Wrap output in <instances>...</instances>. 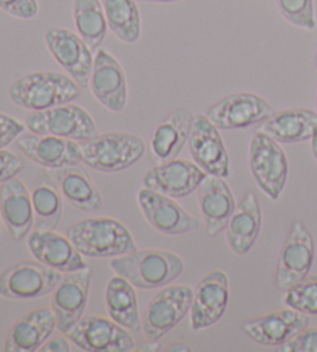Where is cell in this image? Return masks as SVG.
Wrapping results in <instances>:
<instances>
[{"mask_svg": "<svg viewBox=\"0 0 317 352\" xmlns=\"http://www.w3.org/2000/svg\"><path fill=\"white\" fill-rule=\"evenodd\" d=\"M135 349L137 351H143V352H156V351H161V346H160V343H158V340H152V338H148V340H144V342H141V343H138L137 346H135Z\"/></svg>", "mask_w": 317, "mask_h": 352, "instance_id": "ab89813d", "label": "cell"}, {"mask_svg": "<svg viewBox=\"0 0 317 352\" xmlns=\"http://www.w3.org/2000/svg\"><path fill=\"white\" fill-rule=\"evenodd\" d=\"M285 306L307 315H317V275L305 276L285 292Z\"/></svg>", "mask_w": 317, "mask_h": 352, "instance_id": "d6a6232c", "label": "cell"}, {"mask_svg": "<svg viewBox=\"0 0 317 352\" xmlns=\"http://www.w3.org/2000/svg\"><path fill=\"white\" fill-rule=\"evenodd\" d=\"M189 151L193 162L207 175L229 177V154L224 146L220 129L206 117L197 115L189 137Z\"/></svg>", "mask_w": 317, "mask_h": 352, "instance_id": "9a60e30c", "label": "cell"}, {"mask_svg": "<svg viewBox=\"0 0 317 352\" xmlns=\"http://www.w3.org/2000/svg\"><path fill=\"white\" fill-rule=\"evenodd\" d=\"M135 289L137 287L132 283L119 275L108 279L106 287V307L108 317L132 332L141 329Z\"/></svg>", "mask_w": 317, "mask_h": 352, "instance_id": "f1b7e54d", "label": "cell"}, {"mask_svg": "<svg viewBox=\"0 0 317 352\" xmlns=\"http://www.w3.org/2000/svg\"><path fill=\"white\" fill-rule=\"evenodd\" d=\"M314 65H316V70H317V53H316V58H314Z\"/></svg>", "mask_w": 317, "mask_h": 352, "instance_id": "ee69618b", "label": "cell"}, {"mask_svg": "<svg viewBox=\"0 0 317 352\" xmlns=\"http://www.w3.org/2000/svg\"><path fill=\"white\" fill-rule=\"evenodd\" d=\"M73 19L76 30L91 52H97L106 38L108 23L101 0H75Z\"/></svg>", "mask_w": 317, "mask_h": 352, "instance_id": "f546056e", "label": "cell"}, {"mask_svg": "<svg viewBox=\"0 0 317 352\" xmlns=\"http://www.w3.org/2000/svg\"><path fill=\"white\" fill-rule=\"evenodd\" d=\"M226 228L229 248L235 254H246L257 242L261 230V208L253 191L235 206Z\"/></svg>", "mask_w": 317, "mask_h": 352, "instance_id": "484cf974", "label": "cell"}, {"mask_svg": "<svg viewBox=\"0 0 317 352\" xmlns=\"http://www.w3.org/2000/svg\"><path fill=\"white\" fill-rule=\"evenodd\" d=\"M60 279V272L39 261H19L0 273V296L8 300L42 298L58 287Z\"/></svg>", "mask_w": 317, "mask_h": 352, "instance_id": "52a82bcc", "label": "cell"}, {"mask_svg": "<svg viewBox=\"0 0 317 352\" xmlns=\"http://www.w3.org/2000/svg\"><path fill=\"white\" fill-rule=\"evenodd\" d=\"M311 151H313L314 159L317 160V132L314 133V137L311 138Z\"/></svg>", "mask_w": 317, "mask_h": 352, "instance_id": "b9f144b4", "label": "cell"}, {"mask_svg": "<svg viewBox=\"0 0 317 352\" xmlns=\"http://www.w3.org/2000/svg\"><path fill=\"white\" fill-rule=\"evenodd\" d=\"M101 3L112 33L126 44H135L141 36L137 0H101Z\"/></svg>", "mask_w": 317, "mask_h": 352, "instance_id": "1f68e13d", "label": "cell"}, {"mask_svg": "<svg viewBox=\"0 0 317 352\" xmlns=\"http://www.w3.org/2000/svg\"><path fill=\"white\" fill-rule=\"evenodd\" d=\"M25 127L19 120L0 113V149H7V146L16 142L25 132Z\"/></svg>", "mask_w": 317, "mask_h": 352, "instance_id": "8d00e7d4", "label": "cell"}, {"mask_svg": "<svg viewBox=\"0 0 317 352\" xmlns=\"http://www.w3.org/2000/svg\"><path fill=\"white\" fill-rule=\"evenodd\" d=\"M139 2H152V3H169V2H178V0H139Z\"/></svg>", "mask_w": 317, "mask_h": 352, "instance_id": "7bdbcfd3", "label": "cell"}, {"mask_svg": "<svg viewBox=\"0 0 317 352\" xmlns=\"http://www.w3.org/2000/svg\"><path fill=\"white\" fill-rule=\"evenodd\" d=\"M112 270L137 289H161L172 284L183 272L185 261L166 250H137L110 261Z\"/></svg>", "mask_w": 317, "mask_h": 352, "instance_id": "7a4b0ae2", "label": "cell"}, {"mask_svg": "<svg viewBox=\"0 0 317 352\" xmlns=\"http://www.w3.org/2000/svg\"><path fill=\"white\" fill-rule=\"evenodd\" d=\"M193 289L185 284H169L161 287L149 301L143 317L145 338L160 340L191 312Z\"/></svg>", "mask_w": 317, "mask_h": 352, "instance_id": "ba28073f", "label": "cell"}, {"mask_svg": "<svg viewBox=\"0 0 317 352\" xmlns=\"http://www.w3.org/2000/svg\"><path fill=\"white\" fill-rule=\"evenodd\" d=\"M0 10L17 19L30 21L39 13L38 0H0Z\"/></svg>", "mask_w": 317, "mask_h": 352, "instance_id": "d590c367", "label": "cell"}, {"mask_svg": "<svg viewBox=\"0 0 317 352\" xmlns=\"http://www.w3.org/2000/svg\"><path fill=\"white\" fill-rule=\"evenodd\" d=\"M51 179L56 182L62 197L81 211H97L102 206V196L93 180L78 166L51 169Z\"/></svg>", "mask_w": 317, "mask_h": 352, "instance_id": "83f0119b", "label": "cell"}, {"mask_svg": "<svg viewBox=\"0 0 317 352\" xmlns=\"http://www.w3.org/2000/svg\"><path fill=\"white\" fill-rule=\"evenodd\" d=\"M56 327V317L51 307L36 309L23 315L11 329L5 340V351L34 352L42 348Z\"/></svg>", "mask_w": 317, "mask_h": 352, "instance_id": "d4e9b609", "label": "cell"}, {"mask_svg": "<svg viewBox=\"0 0 317 352\" xmlns=\"http://www.w3.org/2000/svg\"><path fill=\"white\" fill-rule=\"evenodd\" d=\"M260 131L283 144L307 142L317 132V111L303 107L285 109L266 120Z\"/></svg>", "mask_w": 317, "mask_h": 352, "instance_id": "4316f807", "label": "cell"}, {"mask_svg": "<svg viewBox=\"0 0 317 352\" xmlns=\"http://www.w3.org/2000/svg\"><path fill=\"white\" fill-rule=\"evenodd\" d=\"M282 352H317V327H305L279 348Z\"/></svg>", "mask_w": 317, "mask_h": 352, "instance_id": "e575fe53", "label": "cell"}, {"mask_svg": "<svg viewBox=\"0 0 317 352\" xmlns=\"http://www.w3.org/2000/svg\"><path fill=\"white\" fill-rule=\"evenodd\" d=\"M166 351H172V352H185L186 351V352H191L192 349H191V346H189L185 342H176L172 346H170V348H167Z\"/></svg>", "mask_w": 317, "mask_h": 352, "instance_id": "60d3db41", "label": "cell"}, {"mask_svg": "<svg viewBox=\"0 0 317 352\" xmlns=\"http://www.w3.org/2000/svg\"><path fill=\"white\" fill-rule=\"evenodd\" d=\"M200 211L203 216L207 234L215 238L228 227L235 210V199L223 177L207 175L197 190Z\"/></svg>", "mask_w": 317, "mask_h": 352, "instance_id": "7402d4cb", "label": "cell"}, {"mask_svg": "<svg viewBox=\"0 0 317 352\" xmlns=\"http://www.w3.org/2000/svg\"><path fill=\"white\" fill-rule=\"evenodd\" d=\"M249 168L261 191L272 202L280 199L288 182V159L280 143L263 131L254 133L249 143Z\"/></svg>", "mask_w": 317, "mask_h": 352, "instance_id": "5b68a950", "label": "cell"}, {"mask_svg": "<svg viewBox=\"0 0 317 352\" xmlns=\"http://www.w3.org/2000/svg\"><path fill=\"white\" fill-rule=\"evenodd\" d=\"M25 126L33 133L56 135L81 143L99 135L91 115L73 102L47 109V111L32 112L25 120Z\"/></svg>", "mask_w": 317, "mask_h": 352, "instance_id": "8992f818", "label": "cell"}, {"mask_svg": "<svg viewBox=\"0 0 317 352\" xmlns=\"http://www.w3.org/2000/svg\"><path fill=\"white\" fill-rule=\"evenodd\" d=\"M316 106H317V100H316Z\"/></svg>", "mask_w": 317, "mask_h": 352, "instance_id": "f6af8a7d", "label": "cell"}, {"mask_svg": "<svg viewBox=\"0 0 317 352\" xmlns=\"http://www.w3.org/2000/svg\"><path fill=\"white\" fill-rule=\"evenodd\" d=\"M308 324L307 314L290 307L249 320L243 323V331L255 343L268 348H280L305 327H308Z\"/></svg>", "mask_w": 317, "mask_h": 352, "instance_id": "ffe728a7", "label": "cell"}, {"mask_svg": "<svg viewBox=\"0 0 317 352\" xmlns=\"http://www.w3.org/2000/svg\"><path fill=\"white\" fill-rule=\"evenodd\" d=\"M195 115L180 107L155 127L150 137V154L156 163L174 160L189 143Z\"/></svg>", "mask_w": 317, "mask_h": 352, "instance_id": "cb8c5ba5", "label": "cell"}, {"mask_svg": "<svg viewBox=\"0 0 317 352\" xmlns=\"http://www.w3.org/2000/svg\"><path fill=\"white\" fill-rule=\"evenodd\" d=\"M89 87L95 98L107 111L118 113L126 109L129 90H127L124 69L117 58L102 48L96 52Z\"/></svg>", "mask_w": 317, "mask_h": 352, "instance_id": "d6986e66", "label": "cell"}, {"mask_svg": "<svg viewBox=\"0 0 317 352\" xmlns=\"http://www.w3.org/2000/svg\"><path fill=\"white\" fill-rule=\"evenodd\" d=\"M69 238L84 258H117L138 250L129 228L113 217H89L73 223Z\"/></svg>", "mask_w": 317, "mask_h": 352, "instance_id": "6da1fadb", "label": "cell"}, {"mask_svg": "<svg viewBox=\"0 0 317 352\" xmlns=\"http://www.w3.org/2000/svg\"><path fill=\"white\" fill-rule=\"evenodd\" d=\"M0 216L5 227L16 241H22L34 227V210L32 194L19 179L0 184Z\"/></svg>", "mask_w": 317, "mask_h": 352, "instance_id": "603a6c76", "label": "cell"}, {"mask_svg": "<svg viewBox=\"0 0 317 352\" xmlns=\"http://www.w3.org/2000/svg\"><path fill=\"white\" fill-rule=\"evenodd\" d=\"M22 168L23 163L19 157L7 149H0V184L16 177Z\"/></svg>", "mask_w": 317, "mask_h": 352, "instance_id": "74e56055", "label": "cell"}, {"mask_svg": "<svg viewBox=\"0 0 317 352\" xmlns=\"http://www.w3.org/2000/svg\"><path fill=\"white\" fill-rule=\"evenodd\" d=\"M36 230H56L62 219V194L51 179L40 177L32 191Z\"/></svg>", "mask_w": 317, "mask_h": 352, "instance_id": "4dcf8cb0", "label": "cell"}, {"mask_svg": "<svg viewBox=\"0 0 317 352\" xmlns=\"http://www.w3.org/2000/svg\"><path fill=\"white\" fill-rule=\"evenodd\" d=\"M79 349L87 352H127L135 349V340L126 327L106 317H82L65 333Z\"/></svg>", "mask_w": 317, "mask_h": 352, "instance_id": "30bf717a", "label": "cell"}, {"mask_svg": "<svg viewBox=\"0 0 317 352\" xmlns=\"http://www.w3.org/2000/svg\"><path fill=\"white\" fill-rule=\"evenodd\" d=\"M45 45L79 87H89L95 58L81 36L65 28H50L45 33Z\"/></svg>", "mask_w": 317, "mask_h": 352, "instance_id": "7c38bea8", "label": "cell"}, {"mask_svg": "<svg viewBox=\"0 0 317 352\" xmlns=\"http://www.w3.org/2000/svg\"><path fill=\"white\" fill-rule=\"evenodd\" d=\"M314 254L316 245L313 234L302 221H294L288 238L279 253L276 272L277 287L286 292L305 276H308L314 263Z\"/></svg>", "mask_w": 317, "mask_h": 352, "instance_id": "9c48e42d", "label": "cell"}, {"mask_svg": "<svg viewBox=\"0 0 317 352\" xmlns=\"http://www.w3.org/2000/svg\"><path fill=\"white\" fill-rule=\"evenodd\" d=\"M90 286L91 269L87 265L81 270L65 273L58 287L53 290L51 309L60 332L67 333L84 317L89 305Z\"/></svg>", "mask_w": 317, "mask_h": 352, "instance_id": "4fadbf2b", "label": "cell"}, {"mask_svg": "<svg viewBox=\"0 0 317 352\" xmlns=\"http://www.w3.org/2000/svg\"><path fill=\"white\" fill-rule=\"evenodd\" d=\"M277 8L286 21L303 30L316 28L313 0H276Z\"/></svg>", "mask_w": 317, "mask_h": 352, "instance_id": "836d02e7", "label": "cell"}, {"mask_svg": "<svg viewBox=\"0 0 317 352\" xmlns=\"http://www.w3.org/2000/svg\"><path fill=\"white\" fill-rule=\"evenodd\" d=\"M229 302V278L223 270H214L201 279L193 290L191 329L198 332L222 320Z\"/></svg>", "mask_w": 317, "mask_h": 352, "instance_id": "e0dca14e", "label": "cell"}, {"mask_svg": "<svg viewBox=\"0 0 317 352\" xmlns=\"http://www.w3.org/2000/svg\"><path fill=\"white\" fill-rule=\"evenodd\" d=\"M81 95V87L71 76L58 72H34L19 78L10 87V98L30 112L69 104Z\"/></svg>", "mask_w": 317, "mask_h": 352, "instance_id": "3957f363", "label": "cell"}, {"mask_svg": "<svg viewBox=\"0 0 317 352\" xmlns=\"http://www.w3.org/2000/svg\"><path fill=\"white\" fill-rule=\"evenodd\" d=\"M71 340L69 337H54L42 344L40 351L44 352H70L71 351Z\"/></svg>", "mask_w": 317, "mask_h": 352, "instance_id": "f35d334b", "label": "cell"}, {"mask_svg": "<svg viewBox=\"0 0 317 352\" xmlns=\"http://www.w3.org/2000/svg\"><path fill=\"white\" fill-rule=\"evenodd\" d=\"M16 142L27 159L47 169L79 166L84 162L81 144L75 140L32 132L22 133Z\"/></svg>", "mask_w": 317, "mask_h": 352, "instance_id": "ac0fdd59", "label": "cell"}, {"mask_svg": "<svg viewBox=\"0 0 317 352\" xmlns=\"http://www.w3.org/2000/svg\"><path fill=\"white\" fill-rule=\"evenodd\" d=\"M207 174L195 162L174 159L149 169L143 177V186L172 199L191 196L203 184Z\"/></svg>", "mask_w": 317, "mask_h": 352, "instance_id": "2e32d148", "label": "cell"}, {"mask_svg": "<svg viewBox=\"0 0 317 352\" xmlns=\"http://www.w3.org/2000/svg\"><path fill=\"white\" fill-rule=\"evenodd\" d=\"M27 245L33 258L60 273H70L87 267L81 253L76 250L69 236L54 230H34L28 234Z\"/></svg>", "mask_w": 317, "mask_h": 352, "instance_id": "44dd1931", "label": "cell"}, {"mask_svg": "<svg viewBox=\"0 0 317 352\" xmlns=\"http://www.w3.org/2000/svg\"><path fill=\"white\" fill-rule=\"evenodd\" d=\"M137 199L144 217L156 232L167 236H180L200 227V222L172 197L143 186L138 191Z\"/></svg>", "mask_w": 317, "mask_h": 352, "instance_id": "5bb4252c", "label": "cell"}, {"mask_svg": "<svg viewBox=\"0 0 317 352\" xmlns=\"http://www.w3.org/2000/svg\"><path fill=\"white\" fill-rule=\"evenodd\" d=\"M82 159L89 168L99 173H121L143 159L145 143L129 132H107L84 142Z\"/></svg>", "mask_w": 317, "mask_h": 352, "instance_id": "277c9868", "label": "cell"}, {"mask_svg": "<svg viewBox=\"0 0 317 352\" xmlns=\"http://www.w3.org/2000/svg\"><path fill=\"white\" fill-rule=\"evenodd\" d=\"M274 115L276 111L261 96L251 92H239L224 96L211 106L206 117L220 131H233L265 123Z\"/></svg>", "mask_w": 317, "mask_h": 352, "instance_id": "8fae6325", "label": "cell"}]
</instances>
